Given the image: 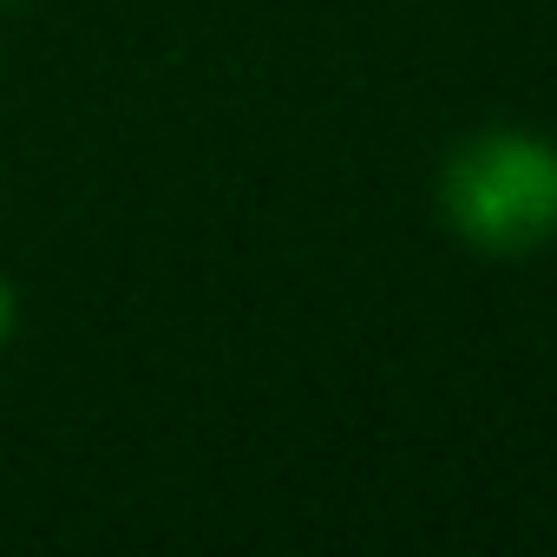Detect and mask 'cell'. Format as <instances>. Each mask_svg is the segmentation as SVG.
Returning <instances> with one entry per match:
<instances>
[{
    "label": "cell",
    "instance_id": "obj_2",
    "mask_svg": "<svg viewBox=\"0 0 557 557\" xmlns=\"http://www.w3.org/2000/svg\"><path fill=\"white\" fill-rule=\"evenodd\" d=\"M14 329H21V289L8 283V275H0V348L14 342Z\"/></svg>",
    "mask_w": 557,
    "mask_h": 557
},
{
    "label": "cell",
    "instance_id": "obj_1",
    "mask_svg": "<svg viewBox=\"0 0 557 557\" xmlns=\"http://www.w3.org/2000/svg\"><path fill=\"white\" fill-rule=\"evenodd\" d=\"M440 216L479 256H537L557 236V145L518 125L459 138L440 164Z\"/></svg>",
    "mask_w": 557,
    "mask_h": 557
},
{
    "label": "cell",
    "instance_id": "obj_3",
    "mask_svg": "<svg viewBox=\"0 0 557 557\" xmlns=\"http://www.w3.org/2000/svg\"><path fill=\"white\" fill-rule=\"evenodd\" d=\"M550 145H557V138H550Z\"/></svg>",
    "mask_w": 557,
    "mask_h": 557
}]
</instances>
